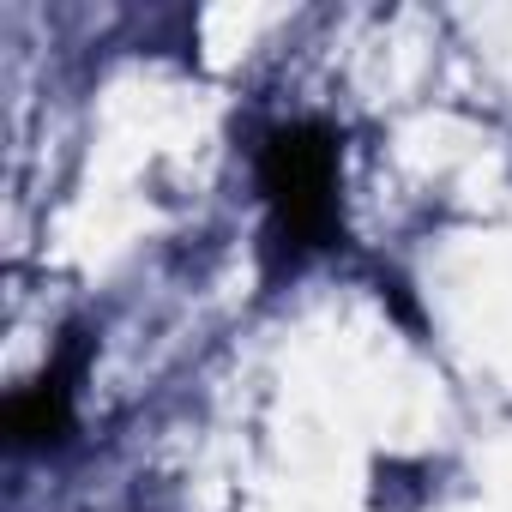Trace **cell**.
Listing matches in <instances>:
<instances>
[{
  "label": "cell",
  "mask_w": 512,
  "mask_h": 512,
  "mask_svg": "<svg viewBox=\"0 0 512 512\" xmlns=\"http://www.w3.org/2000/svg\"><path fill=\"white\" fill-rule=\"evenodd\" d=\"M67 416H73L67 380H61V368H49L43 380H31V386L13 392V404H7V434H13L19 446H49V440L67 434Z\"/></svg>",
  "instance_id": "2"
},
{
  "label": "cell",
  "mask_w": 512,
  "mask_h": 512,
  "mask_svg": "<svg viewBox=\"0 0 512 512\" xmlns=\"http://www.w3.org/2000/svg\"><path fill=\"white\" fill-rule=\"evenodd\" d=\"M260 181L278 217V235L296 247H314L332 235V181H338V145L320 121H290L266 139Z\"/></svg>",
  "instance_id": "1"
}]
</instances>
